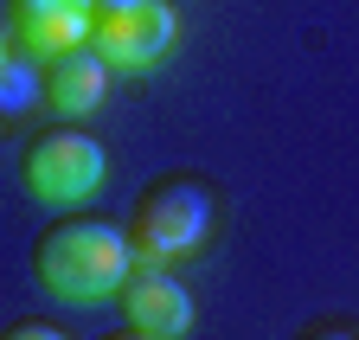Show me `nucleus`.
Instances as JSON below:
<instances>
[{
	"instance_id": "423d86ee",
	"label": "nucleus",
	"mask_w": 359,
	"mask_h": 340,
	"mask_svg": "<svg viewBox=\"0 0 359 340\" xmlns=\"http://www.w3.org/2000/svg\"><path fill=\"white\" fill-rule=\"evenodd\" d=\"M122 315L135 321V334L180 340V334L193 327V295H187V283H173L167 270L135 264V276L122 283Z\"/></svg>"
},
{
	"instance_id": "0eeeda50",
	"label": "nucleus",
	"mask_w": 359,
	"mask_h": 340,
	"mask_svg": "<svg viewBox=\"0 0 359 340\" xmlns=\"http://www.w3.org/2000/svg\"><path fill=\"white\" fill-rule=\"evenodd\" d=\"M103 97H109V64H103L97 52L77 46V52H65V58L45 64V103H52L58 116L83 122V116L103 109Z\"/></svg>"
},
{
	"instance_id": "39448f33",
	"label": "nucleus",
	"mask_w": 359,
	"mask_h": 340,
	"mask_svg": "<svg viewBox=\"0 0 359 340\" xmlns=\"http://www.w3.org/2000/svg\"><path fill=\"white\" fill-rule=\"evenodd\" d=\"M90 26H97V0H13V39L32 64L90 46Z\"/></svg>"
},
{
	"instance_id": "20e7f679",
	"label": "nucleus",
	"mask_w": 359,
	"mask_h": 340,
	"mask_svg": "<svg viewBox=\"0 0 359 340\" xmlns=\"http://www.w3.org/2000/svg\"><path fill=\"white\" fill-rule=\"evenodd\" d=\"M103 174H109V154H103L97 135H83V129H52V135H39L32 154H26V193L39 205H83L103 186Z\"/></svg>"
},
{
	"instance_id": "6e6552de",
	"label": "nucleus",
	"mask_w": 359,
	"mask_h": 340,
	"mask_svg": "<svg viewBox=\"0 0 359 340\" xmlns=\"http://www.w3.org/2000/svg\"><path fill=\"white\" fill-rule=\"evenodd\" d=\"M0 109H32V77H26L20 64L0 71Z\"/></svg>"
},
{
	"instance_id": "1a4fd4ad",
	"label": "nucleus",
	"mask_w": 359,
	"mask_h": 340,
	"mask_svg": "<svg viewBox=\"0 0 359 340\" xmlns=\"http://www.w3.org/2000/svg\"><path fill=\"white\" fill-rule=\"evenodd\" d=\"M13 340H65V334H58V327H39V321H32V327H20Z\"/></svg>"
},
{
	"instance_id": "f257e3e1",
	"label": "nucleus",
	"mask_w": 359,
	"mask_h": 340,
	"mask_svg": "<svg viewBox=\"0 0 359 340\" xmlns=\"http://www.w3.org/2000/svg\"><path fill=\"white\" fill-rule=\"evenodd\" d=\"M39 283L58 295V302H109L122 295V283L135 276V244L116 225L97 219H71L58 231L39 238Z\"/></svg>"
},
{
	"instance_id": "f03ea898",
	"label": "nucleus",
	"mask_w": 359,
	"mask_h": 340,
	"mask_svg": "<svg viewBox=\"0 0 359 340\" xmlns=\"http://www.w3.org/2000/svg\"><path fill=\"white\" fill-rule=\"evenodd\" d=\"M205 231H212V193L193 180H173V186H154L142 199V212L128 225V244H135V264L173 270L205 244Z\"/></svg>"
},
{
	"instance_id": "9b49d317",
	"label": "nucleus",
	"mask_w": 359,
	"mask_h": 340,
	"mask_svg": "<svg viewBox=\"0 0 359 340\" xmlns=\"http://www.w3.org/2000/svg\"><path fill=\"white\" fill-rule=\"evenodd\" d=\"M122 340H154V334H122Z\"/></svg>"
},
{
	"instance_id": "9d476101",
	"label": "nucleus",
	"mask_w": 359,
	"mask_h": 340,
	"mask_svg": "<svg viewBox=\"0 0 359 340\" xmlns=\"http://www.w3.org/2000/svg\"><path fill=\"white\" fill-rule=\"evenodd\" d=\"M13 64V46H7V26H0V71Z\"/></svg>"
},
{
	"instance_id": "7ed1b4c3",
	"label": "nucleus",
	"mask_w": 359,
	"mask_h": 340,
	"mask_svg": "<svg viewBox=\"0 0 359 340\" xmlns=\"http://www.w3.org/2000/svg\"><path fill=\"white\" fill-rule=\"evenodd\" d=\"M180 46V13L173 0H97V26H90V52L109 71H154Z\"/></svg>"
}]
</instances>
